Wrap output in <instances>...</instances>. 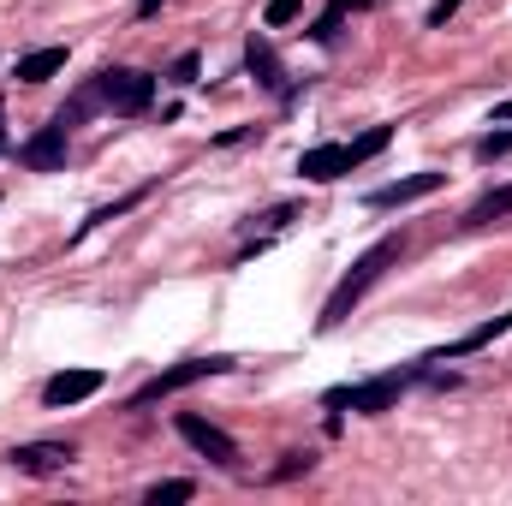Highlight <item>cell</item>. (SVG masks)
I'll list each match as a JSON object with an SVG mask.
<instances>
[{
    "label": "cell",
    "instance_id": "1",
    "mask_svg": "<svg viewBox=\"0 0 512 506\" xmlns=\"http://www.w3.org/2000/svg\"><path fill=\"white\" fill-rule=\"evenodd\" d=\"M399 251H405V239H399V233H387V239H376L370 251L358 256V262L346 268V280L328 292V304H322V328H340V322L352 316V304H358V298H364V292H370V286L387 274V268L399 262Z\"/></svg>",
    "mask_w": 512,
    "mask_h": 506
},
{
    "label": "cell",
    "instance_id": "2",
    "mask_svg": "<svg viewBox=\"0 0 512 506\" xmlns=\"http://www.w3.org/2000/svg\"><path fill=\"white\" fill-rule=\"evenodd\" d=\"M227 370H233V358H185V364H173V370L149 376L126 405H131V411H143V405H155V399H173V393H185V387H197V381H209V376H227Z\"/></svg>",
    "mask_w": 512,
    "mask_h": 506
},
{
    "label": "cell",
    "instance_id": "3",
    "mask_svg": "<svg viewBox=\"0 0 512 506\" xmlns=\"http://www.w3.org/2000/svg\"><path fill=\"white\" fill-rule=\"evenodd\" d=\"M96 96H102V108H114V114H143L149 102H155V78L149 72H137V66H102L96 72Z\"/></svg>",
    "mask_w": 512,
    "mask_h": 506
},
{
    "label": "cell",
    "instance_id": "4",
    "mask_svg": "<svg viewBox=\"0 0 512 506\" xmlns=\"http://www.w3.org/2000/svg\"><path fill=\"white\" fill-rule=\"evenodd\" d=\"M417 370H423V364H417ZM417 370H411V376H417ZM411 376H376V381H358V387H334L328 405H334V411L352 405V411H364V417H382V411L399 405V393H405V381Z\"/></svg>",
    "mask_w": 512,
    "mask_h": 506
},
{
    "label": "cell",
    "instance_id": "5",
    "mask_svg": "<svg viewBox=\"0 0 512 506\" xmlns=\"http://www.w3.org/2000/svg\"><path fill=\"white\" fill-rule=\"evenodd\" d=\"M179 435H185V441H191L203 459H215L221 471H233V465H239V441H233L227 429H215L209 417H197V411H179Z\"/></svg>",
    "mask_w": 512,
    "mask_h": 506
},
{
    "label": "cell",
    "instance_id": "6",
    "mask_svg": "<svg viewBox=\"0 0 512 506\" xmlns=\"http://www.w3.org/2000/svg\"><path fill=\"white\" fill-rule=\"evenodd\" d=\"M78 459V447L72 441H24V447H12L6 453V465L12 471H24V477H54V471H66Z\"/></svg>",
    "mask_w": 512,
    "mask_h": 506
},
{
    "label": "cell",
    "instance_id": "7",
    "mask_svg": "<svg viewBox=\"0 0 512 506\" xmlns=\"http://www.w3.org/2000/svg\"><path fill=\"white\" fill-rule=\"evenodd\" d=\"M447 185V173H411V179H393V185H376L364 203L370 209H405V203H423V197H435Z\"/></svg>",
    "mask_w": 512,
    "mask_h": 506
},
{
    "label": "cell",
    "instance_id": "8",
    "mask_svg": "<svg viewBox=\"0 0 512 506\" xmlns=\"http://www.w3.org/2000/svg\"><path fill=\"white\" fill-rule=\"evenodd\" d=\"M18 161H24L30 173H60V167H66V126H60V120H48V126L18 149Z\"/></svg>",
    "mask_w": 512,
    "mask_h": 506
},
{
    "label": "cell",
    "instance_id": "9",
    "mask_svg": "<svg viewBox=\"0 0 512 506\" xmlns=\"http://www.w3.org/2000/svg\"><path fill=\"white\" fill-rule=\"evenodd\" d=\"M358 161H352V149L346 143H316V149H304L298 155V173L304 179H316V185H334L340 173H352Z\"/></svg>",
    "mask_w": 512,
    "mask_h": 506
},
{
    "label": "cell",
    "instance_id": "10",
    "mask_svg": "<svg viewBox=\"0 0 512 506\" xmlns=\"http://www.w3.org/2000/svg\"><path fill=\"white\" fill-rule=\"evenodd\" d=\"M102 370H60V376H48L42 387V399L48 405H78V399H90V393H102Z\"/></svg>",
    "mask_w": 512,
    "mask_h": 506
},
{
    "label": "cell",
    "instance_id": "11",
    "mask_svg": "<svg viewBox=\"0 0 512 506\" xmlns=\"http://www.w3.org/2000/svg\"><path fill=\"white\" fill-rule=\"evenodd\" d=\"M245 66H251V78L262 84V90L292 96V90H286V66H280V54L268 48V36H251V42H245Z\"/></svg>",
    "mask_w": 512,
    "mask_h": 506
},
{
    "label": "cell",
    "instance_id": "12",
    "mask_svg": "<svg viewBox=\"0 0 512 506\" xmlns=\"http://www.w3.org/2000/svg\"><path fill=\"white\" fill-rule=\"evenodd\" d=\"M507 328H512V310H507V316H489V322H483V328H471V334H459L447 352H429L423 364H453V358H471V352H483L489 340H501Z\"/></svg>",
    "mask_w": 512,
    "mask_h": 506
},
{
    "label": "cell",
    "instance_id": "13",
    "mask_svg": "<svg viewBox=\"0 0 512 506\" xmlns=\"http://www.w3.org/2000/svg\"><path fill=\"white\" fill-rule=\"evenodd\" d=\"M512 215V185H501V191H483L465 215H459V227H489V221H507Z\"/></svg>",
    "mask_w": 512,
    "mask_h": 506
},
{
    "label": "cell",
    "instance_id": "14",
    "mask_svg": "<svg viewBox=\"0 0 512 506\" xmlns=\"http://www.w3.org/2000/svg\"><path fill=\"white\" fill-rule=\"evenodd\" d=\"M60 66H66V48H36V54L18 60V78H24V84H48Z\"/></svg>",
    "mask_w": 512,
    "mask_h": 506
},
{
    "label": "cell",
    "instance_id": "15",
    "mask_svg": "<svg viewBox=\"0 0 512 506\" xmlns=\"http://www.w3.org/2000/svg\"><path fill=\"white\" fill-rule=\"evenodd\" d=\"M191 495H197L191 483H155L143 501H149V506H179V501H191Z\"/></svg>",
    "mask_w": 512,
    "mask_h": 506
},
{
    "label": "cell",
    "instance_id": "16",
    "mask_svg": "<svg viewBox=\"0 0 512 506\" xmlns=\"http://www.w3.org/2000/svg\"><path fill=\"white\" fill-rule=\"evenodd\" d=\"M387 137H393V126H376V131H364L358 143H346V149H352V161H370L376 149H387Z\"/></svg>",
    "mask_w": 512,
    "mask_h": 506
},
{
    "label": "cell",
    "instance_id": "17",
    "mask_svg": "<svg viewBox=\"0 0 512 506\" xmlns=\"http://www.w3.org/2000/svg\"><path fill=\"white\" fill-rule=\"evenodd\" d=\"M501 155H512V126L507 131H489V137L477 143V161H501Z\"/></svg>",
    "mask_w": 512,
    "mask_h": 506
},
{
    "label": "cell",
    "instance_id": "18",
    "mask_svg": "<svg viewBox=\"0 0 512 506\" xmlns=\"http://www.w3.org/2000/svg\"><path fill=\"white\" fill-rule=\"evenodd\" d=\"M340 18H346V0H334V6L316 18V30H310V36H316V42H334V36H340Z\"/></svg>",
    "mask_w": 512,
    "mask_h": 506
},
{
    "label": "cell",
    "instance_id": "19",
    "mask_svg": "<svg viewBox=\"0 0 512 506\" xmlns=\"http://www.w3.org/2000/svg\"><path fill=\"white\" fill-rule=\"evenodd\" d=\"M137 203H143V191H131V197H120V203H114V209H96V215H90V221H84V233H90V227H108V221H120V215H126V209H137Z\"/></svg>",
    "mask_w": 512,
    "mask_h": 506
},
{
    "label": "cell",
    "instance_id": "20",
    "mask_svg": "<svg viewBox=\"0 0 512 506\" xmlns=\"http://www.w3.org/2000/svg\"><path fill=\"white\" fill-rule=\"evenodd\" d=\"M292 18H298V0H268V12H262L268 30H280V24H292Z\"/></svg>",
    "mask_w": 512,
    "mask_h": 506
},
{
    "label": "cell",
    "instance_id": "21",
    "mask_svg": "<svg viewBox=\"0 0 512 506\" xmlns=\"http://www.w3.org/2000/svg\"><path fill=\"white\" fill-rule=\"evenodd\" d=\"M173 84H197V54H179L173 60Z\"/></svg>",
    "mask_w": 512,
    "mask_h": 506
},
{
    "label": "cell",
    "instance_id": "22",
    "mask_svg": "<svg viewBox=\"0 0 512 506\" xmlns=\"http://www.w3.org/2000/svg\"><path fill=\"white\" fill-rule=\"evenodd\" d=\"M298 471H310V453H286V465L274 477H298Z\"/></svg>",
    "mask_w": 512,
    "mask_h": 506
},
{
    "label": "cell",
    "instance_id": "23",
    "mask_svg": "<svg viewBox=\"0 0 512 506\" xmlns=\"http://www.w3.org/2000/svg\"><path fill=\"white\" fill-rule=\"evenodd\" d=\"M459 6H465V0H435V6H429V24H447Z\"/></svg>",
    "mask_w": 512,
    "mask_h": 506
},
{
    "label": "cell",
    "instance_id": "24",
    "mask_svg": "<svg viewBox=\"0 0 512 506\" xmlns=\"http://www.w3.org/2000/svg\"><path fill=\"white\" fill-rule=\"evenodd\" d=\"M161 12V0H137V18H155Z\"/></svg>",
    "mask_w": 512,
    "mask_h": 506
},
{
    "label": "cell",
    "instance_id": "25",
    "mask_svg": "<svg viewBox=\"0 0 512 506\" xmlns=\"http://www.w3.org/2000/svg\"><path fill=\"white\" fill-rule=\"evenodd\" d=\"M495 120H501V126H512V102H507V108H495Z\"/></svg>",
    "mask_w": 512,
    "mask_h": 506
},
{
    "label": "cell",
    "instance_id": "26",
    "mask_svg": "<svg viewBox=\"0 0 512 506\" xmlns=\"http://www.w3.org/2000/svg\"><path fill=\"white\" fill-rule=\"evenodd\" d=\"M364 6H376V0H346V12H364Z\"/></svg>",
    "mask_w": 512,
    "mask_h": 506
},
{
    "label": "cell",
    "instance_id": "27",
    "mask_svg": "<svg viewBox=\"0 0 512 506\" xmlns=\"http://www.w3.org/2000/svg\"><path fill=\"white\" fill-rule=\"evenodd\" d=\"M0 149H6V131H0Z\"/></svg>",
    "mask_w": 512,
    "mask_h": 506
}]
</instances>
